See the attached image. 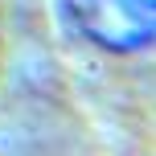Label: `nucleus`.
I'll return each instance as SVG.
<instances>
[{
  "mask_svg": "<svg viewBox=\"0 0 156 156\" xmlns=\"http://www.w3.org/2000/svg\"><path fill=\"white\" fill-rule=\"evenodd\" d=\"M78 37L111 54H132L156 37V0H62Z\"/></svg>",
  "mask_w": 156,
  "mask_h": 156,
  "instance_id": "f257e3e1",
  "label": "nucleus"
}]
</instances>
